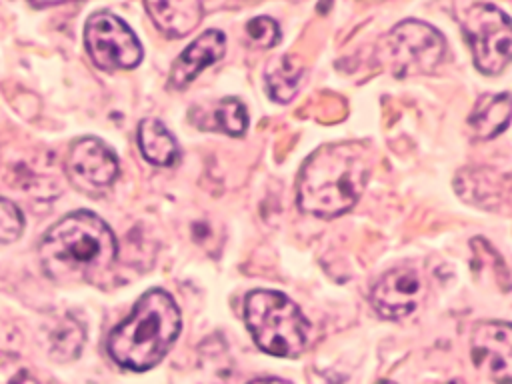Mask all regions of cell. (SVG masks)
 <instances>
[{
  "label": "cell",
  "mask_w": 512,
  "mask_h": 384,
  "mask_svg": "<svg viewBox=\"0 0 512 384\" xmlns=\"http://www.w3.org/2000/svg\"><path fill=\"white\" fill-rule=\"evenodd\" d=\"M116 252L108 224L86 210L56 222L38 246L42 268L56 282H92L112 268Z\"/></svg>",
  "instance_id": "obj_1"
},
{
  "label": "cell",
  "mask_w": 512,
  "mask_h": 384,
  "mask_svg": "<svg viewBox=\"0 0 512 384\" xmlns=\"http://www.w3.org/2000/svg\"><path fill=\"white\" fill-rule=\"evenodd\" d=\"M368 176L370 162L362 146L350 142L322 146L300 170L298 206L318 218H336L358 202Z\"/></svg>",
  "instance_id": "obj_2"
},
{
  "label": "cell",
  "mask_w": 512,
  "mask_h": 384,
  "mask_svg": "<svg viewBox=\"0 0 512 384\" xmlns=\"http://www.w3.org/2000/svg\"><path fill=\"white\" fill-rule=\"evenodd\" d=\"M180 310L162 288H152L138 298L130 316L108 336V354L128 370L156 366L180 334Z\"/></svg>",
  "instance_id": "obj_3"
},
{
  "label": "cell",
  "mask_w": 512,
  "mask_h": 384,
  "mask_svg": "<svg viewBox=\"0 0 512 384\" xmlns=\"http://www.w3.org/2000/svg\"><path fill=\"white\" fill-rule=\"evenodd\" d=\"M244 322L260 350L296 358L310 342V324L300 308L282 292L252 290L244 298Z\"/></svg>",
  "instance_id": "obj_4"
},
{
  "label": "cell",
  "mask_w": 512,
  "mask_h": 384,
  "mask_svg": "<svg viewBox=\"0 0 512 384\" xmlns=\"http://www.w3.org/2000/svg\"><path fill=\"white\" fill-rule=\"evenodd\" d=\"M456 20L466 36L474 64L484 74H500L510 62V20L486 2H456Z\"/></svg>",
  "instance_id": "obj_5"
},
{
  "label": "cell",
  "mask_w": 512,
  "mask_h": 384,
  "mask_svg": "<svg viewBox=\"0 0 512 384\" xmlns=\"http://www.w3.org/2000/svg\"><path fill=\"white\" fill-rule=\"evenodd\" d=\"M444 52L446 42L436 28L420 20H404L384 38L382 62L396 78H408L432 72Z\"/></svg>",
  "instance_id": "obj_6"
},
{
  "label": "cell",
  "mask_w": 512,
  "mask_h": 384,
  "mask_svg": "<svg viewBox=\"0 0 512 384\" xmlns=\"http://www.w3.org/2000/svg\"><path fill=\"white\" fill-rule=\"evenodd\" d=\"M84 42L92 62L102 70H128L142 60V46L130 26L106 10L86 20Z\"/></svg>",
  "instance_id": "obj_7"
},
{
  "label": "cell",
  "mask_w": 512,
  "mask_h": 384,
  "mask_svg": "<svg viewBox=\"0 0 512 384\" xmlns=\"http://www.w3.org/2000/svg\"><path fill=\"white\" fill-rule=\"evenodd\" d=\"M66 172L82 192L108 188L118 176L116 154L98 138H80L72 144L66 160Z\"/></svg>",
  "instance_id": "obj_8"
},
{
  "label": "cell",
  "mask_w": 512,
  "mask_h": 384,
  "mask_svg": "<svg viewBox=\"0 0 512 384\" xmlns=\"http://www.w3.org/2000/svg\"><path fill=\"white\" fill-rule=\"evenodd\" d=\"M424 294L416 268L400 266L388 270L372 288L370 302L378 316L386 320H402L416 310Z\"/></svg>",
  "instance_id": "obj_9"
},
{
  "label": "cell",
  "mask_w": 512,
  "mask_h": 384,
  "mask_svg": "<svg viewBox=\"0 0 512 384\" xmlns=\"http://www.w3.org/2000/svg\"><path fill=\"white\" fill-rule=\"evenodd\" d=\"M512 332L508 322H482L472 332V362L496 384H510Z\"/></svg>",
  "instance_id": "obj_10"
},
{
  "label": "cell",
  "mask_w": 512,
  "mask_h": 384,
  "mask_svg": "<svg viewBox=\"0 0 512 384\" xmlns=\"http://www.w3.org/2000/svg\"><path fill=\"white\" fill-rule=\"evenodd\" d=\"M226 36L220 30L202 32L192 44H188L176 58L170 70V86L176 90L186 88L204 68L212 66L224 56Z\"/></svg>",
  "instance_id": "obj_11"
},
{
  "label": "cell",
  "mask_w": 512,
  "mask_h": 384,
  "mask_svg": "<svg viewBox=\"0 0 512 384\" xmlns=\"http://www.w3.org/2000/svg\"><path fill=\"white\" fill-rule=\"evenodd\" d=\"M190 120L200 130H218L228 136H242L248 128V112L238 98L198 104L190 110Z\"/></svg>",
  "instance_id": "obj_12"
},
{
  "label": "cell",
  "mask_w": 512,
  "mask_h": 384,
  "mask_svg": "<svg viewBox=\"0 0 512 384\" xmlns=\"http://www.w3.org/2000/svg\"><path fill=\"white\" fill-rule=\"evenodd\" d=\"M146 12L160 32L168 38H182L192 32L202 20V2L198 0H172V2H146Z\"/></svg>",
  "instance_id": "obj_13"
},
{
  "label": "cell",
  "mask_w": 512,
  "mask_h": 384,
  "mask_svg": "<svg viewBox=\"0 0 512 384\" xmlns=\"http://www.w3.org/2000/svg\"><path fill=\"white\" fill-rule=\"evenodd\" d=\"M458 196L466 202L496 210V206L508 196V176H498L486 168L464 170L456 178Z\"/></svg>",
  "instance_id": "obj_14"
},
{
  "label": "cell",
  "mask_w": 512,
  "mask_h": 384,
  "mask_svg": "<svg viewBox=\"0 0 512 384\" xmlns=\"http://www.w3.org/2000/svg\"><path fill=\"white\" fill-rule=\"evenodd\" d=\"M138 146L142 156L154 166H172L180 156L176 138L156 118H146L138 124Z\"/></svg>",
  "instance_id": "obj_15"
},
{
  "label": "cell",
  "mask_w": 512,
  "mask_h": 384,
  "mask_svg": "<svg viewBox=\"0 0 512 384\" xmlns=\"http://www.w3.org/2000/svg\"><path fill=\"white\" fill-rule=\"evenodd\" d=\"M508 116H510L508 92L486 94L478 100L476 108L472 110V114L468 118V124L478 138L488 140L506 130Z\"/></svg>",
  "instance_id": "obj_16"
},
{
  "label": "cell",
  "mask_w": 512,
  "mask_h": 384,
  "mask_svg": "<svg viewBox=\"0 0 512 384\" xmlns=\"http://www.w3.org/2000/svg\"><path fill=\"white\" fill-rule=\"evenodd\" d=\"M304 66L296 56H280L266 66L264 82L272 100L290 102L300 88Z\"/></svg>",
  "instance_id": "obj_17"
},
{
  "label": "cell",
  "mask_w": 512,
  "mask_h": 384,
  "mask_svg": "<svg viewBox=\"0 0 512 384\" xmlns=\"http://www.w3.org/2000/svg\"><path fill=\"white\" fill-rule=\"evenodd\" d=\"M84 346V328L74 318H64L50 334V356L68 362L78 356Z\"/></svg>",
  "instance_id": "obj_18"
},
{
  "label": "cell",
  "mask_w": 512,
  "mask_h": 384,
  "mask_svg": "<svg viewBox=\"0 0 512 384\" xmlns=\"http://www.w3.org/2000/svg\"><path fill=\"white\" fill-rule=\"evenodd\" d=\"M246 34L252 40V44H256L258 48H272L280 40V28H278L276 20H272L268 16H256V18L248 20Z\"/></svg>",
  "instance_id": "obj_19"
},
{
  "label": "cell",
  "mask_w": 512,
  "mask_h": 384,
  "mask_svg": "<svg viewBox=\"0 0 512 384\" xmlns=\"http://www.w3.org/2000/svg\"><path fill=\"white\" fill-rule=\"evenodd\" d=\"M24 230L22 212L6 198H0V242H14Z\"/></svg>",
  "instance_id": "obj_20"
},
{
  "label": "cell",
  "mask_w": 512,
  "mask_h": 384,
  "mask_svg": "<svg viewBox=\"0 0 512 384\" xmlns=\"http://www.w3.org/2000/svg\"><path fill=\"white\" fill-rule=\"evenodd\" d=\"M0 384H38L28 366L14 354L0 356Z\"/></svg>",
  "instance_id": "obj_21"
},
{
  "label": "cell",
  "mask_w": 512,
  "mask_h": 384,
  "mask_svg": "<svg viewBox=\"0 0 512 384\" xmlns=\"http://www.w3.org/2000/svg\"><path fill=\"white\" fill-rule=\"evenodd\" d=\"M248 384H290V382L280 380V378H256V380H252Z\"/></svg>",
  "instance_id": "obj_22"
},
{
  "label": "cell",
  "mask_w": 512,
  "mask_h": 384,
  "mask_svg": "<svg viewBox=\"0 0 512 384\" xmlns=\"http://www.w3.org/2000/svg\"><path fill=\"white\" fill-rule=\"evenodd\" d=\"M376 384H394V382H388V380H384V382H376Z\"/></svg>",
  "instance_id": "obj_23"
},
{
  "label": "cell",
  "mask_w": 512,
  "mask_h": 384,
  "mask_svg": "<svg viewBox=\"0 0 512 384\" xmlns=\"http://www.w3.org/2000/svg\"><path fill=\"white\" fill-rule=\"evenodd\" d=\"M450 384H460V382H458V380H452V382H450Z\"/></svg>",
  "instance_id": "obj_24"
}]
</instances>
